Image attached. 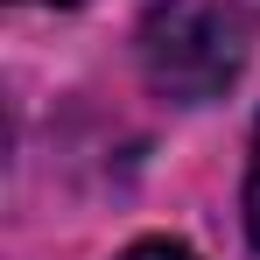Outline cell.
Returning a JSON list of instances; mask_svg holds the SVG:
<instances>
[{"mask_svg": "<svg viewBox=\"0 0 260 260\" xmlns=\"http://www.w3.org/2000/svg\"><path fill=\"white\" fill-rule=\"evenodd\" d=\"M246 36L218 0H155L141 21V78L176 99V106H204L239 78Z\"/></svg>", "mask_w": 260, "mask_h": 260, "instance_id": "6da1fadb", "label": "cell"}, {"mask_svg": "<svg viewBox=\"0 0 260 260\" xmlns=\"http://www.w3.org/2000/svg\"><path fill=\"white\" fill-rule=\"evenodd\" d=\"M246 232L260 246V127H253V162H246Z\"/></svg>", "mask_w": 260, "mask_h": 260, "instance_id": "7a4b0ae2", "label": "cell"}, {"mask_svg": "<svg viewBox=\"0 0 260 260\" xmlns=\"http://www.w3.org/2000/svg\"><path fill=\"white\" fill-rule=\"evenodd\" d=\"M120 260H197L190 246H176V239H141V246H127Z\"/></svg>", "mask_w": 260, "mask_h": 260, "instance_id": "3957f363", "label": "cell"}, {"mask_svg": "<svg viewBox=\"0 0 260 260\" xmlns=\"http://www.w3.org/2000/svg\"><path fill=\"white\" fill-rule=\"evenodd\" d=\"M49 7H78V0H49Z\"/></svg>", "mask_w": 260, "mask_h": 260, "instance_id": "277c9868", "label": "cell"}]
</instances>
